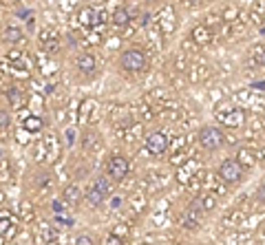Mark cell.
Returning a JSON list of instances; mask_svg holds the SVG:
<instances>
[{
    "label": "cell",
    "mask_w": 265,
    "mask_h": 245,
    "mask_svg": "<svg viewBox=\"0 0 265 245\" xmlns=\"http://www.w3.org/2000/svg\"><path fill=\"white\" fill-rule=\"evenodd\" d=\"M144 146H146V150H148L151 155L159 157V155H164L166 150L170 148V142H168V137H166L162 131H155V133H151V135L146 137Z\"/></svg>",
    "instance_id": "7"
},
{
    "label": "cell",
    "mask_w": 265,
    "mask_h": 245,
    "mask_svg": "<svg viewBox=\"0 0 265 245\" xmlns=\"http://www.w3.org/2000/svg\"><path fill=\"white\" fill-rule=\"evenodd\" d=\"M77 20H80V25L82 27H95L102 18H97V11L93 9V7H82L80 11H77Z\"/></svg>",
    "instance_id": "8"
},
{
    "label": "cell",
    "mask_w": 265,
    "mask_h": 245,
    "mask_svg": "<svg viewBox=\"0 0 265 245\" xmlns=\"http://www.w3.org/2000/svg\"><path fill=\"white\" fill-rule=\"evenodd\" d=\"M128 170H130V164L124 155H113L106 164V175H108V179H113V181H121L128 175Z\"/></svg>",
    "instance_id": "6"
},
{
    "label": "cell",
    "mask_w": 265,
    "mask_h": 245,
    "mask_svg": "<svg viewBox=\"0 0 265 245\" xmlns=\"http://www.w3.org/2000/svg\"><path fill=\"white\" fill-rule=\"evenodd\" d=\"M75 245H95V241H93V236H88V234H80L75 238Z\"/></svg>",
    "instance_id": "19"
},
{
    "label": "cell",
    "mask_w": 265,
    "mask_h": 245,
    "mask_svg": "<svg viewBox=\"0 0 265 245\" xmlns=\"http://www.w3.org/2000/svg\"><path fill=\"white\" fill-rule=\"evenodd\" d=\"M113 234L119 236V238H124V234H126V225H117V227L113 230Z\"/></svg>",
    "instance_id": "24"
},
{
    "label": "cell",
    "mask_w": 265,
    "mask_h": 245,
    "mask_svg": "<svg viewBox=\"0 0 265 245\" xmlns=\"http://www.w3.org/2000/svg\"><path fill=\"white\" fill-rule=\"evenodd\" d=\"M130 18H132V16H130V11L126 7H117L113 14H110V22H113L115 27H126L130 22Z\"/></svg>",
    "instance_id": "11"
},
{
    "label": "cell",
    "mask_w": 265,
    "mask_h": 245,
    "mask_svg": "<svg viewBox=\"0 0 265 245\" xmlns=\"http://www.w3.org/2000/svg\"><path fill=\"white\" fill-rule=\"evenodd\" d=\"M75 66H77V71H80V73H84V75H93V71H95L97 62H95V58H93L91 53H82L80 58L75 60Z\"/></svg>",
    "instance_id": "9"
},
{
    "label": "cell",
    "mask_w": 265,
    "mask_h": 245,
    "mask_svg": "<svg viewBox=\"0 0 265 245\" xmlns=\"http://www.w3.org/2000/svg\"><path fill=\"white\" fill-rule=\"evenodd\" d=\"M108 194H110V181L106 177H99V179H95L91 183V188H88L86 201L91 205H102L108 199Z\"/></svg>",
    "instance_id": "3"
},
{
    "label": "cell",
    "mask_w": 265,
    "mask_h": 245,
    "mask_svg": "<svg viewBox=\"0 0 265 245\" xmlns=\"http://www.w3.org/2000/svg\"><path fill=\"white\" fill-rule=\"evenodd\" d=\"M16 230L14 225V219H9V216H0V236H11Z\"/></svg>",
    "instance_id": "15"
},
{
    "label": "cell",
    "mask_w": 265,
    "mask_h": 245,
    "mask_svg": "<svg viewBox=\"0 0 265 245\" xmlns=\"http://www.w3.org/2000/svg\"><path fill=\"white\" fill-rule=\"evenodd\" d=\"M219 179L225 183H239L243 179V166L236 159H225L223 164L219 166Z\"/></svg>",
    "instance_id": "5"
},
{
    "label": "cell",
    "mask_w": 265,
    "mask_h": 245,
    "mask_svg": "<svg viewBox=\"0 0 265 245\" xmlns=\"http://www.w3.org/2000/svg\"><path fill=\"white\" fill-rule=\"evenodd\" d=\"M162 29L164 33H170L175 29V18H173V9H166L162 14Z\"/></svg>",
    "instance_id": "16"
},
{
    "label": "cell",
    "mask_w": 265,
    "mask_h": 245,
    "mask_svg": "<svg viewBox=\"0 0 265 245\" xmlns=\"http://www.w3.org/2000/svg\"><path fill=\"white\" fill-rule=\"evenodd\" d=\"M199 199H201V208H203V212H208V210H212L214 205H217V199H214L210 192L199 194Z\"/></svg>",
    "instance_id": "17"
},
{
    "label": "cell",
    "mask_w": 265,
    "mask_h": 245,
    "mask_svg": "<svg viewBox=\"0 0 265 245\" xmlns=\"http://www.w3.org/2000/svg\"><path fill=\"white\" fill-rule=\"evenodd\" d=\"M146 3H157V0H146Z\"/></svg>",
    "instance_id": "27"
},
{
    "label": "cell",
    "mask_w": 265,
    "mask_h": 245,
    "mask_svg": "<svg viewBox=\"0 0 265 245\" xmlns=\"http://www.w3.org/2000/svg\"><path fill=\"white\" fill-rule=\"evenodd\" d=\"M80 199H82V190H80V186H69V188L64 190V201H66V203L77 205V203H80Z\"/></svg>",
    "instance_id": "13"
},
{
    "label": "cell",
    "mask_w": 265,
    "mask_h": 245,
    "mask_svg": "<svg viewBox=\"0 0 265 245\" xmlns=\"http://www.w3.org/2000/svg\"><path fill=\"white\" fill-rule=\"evenodd\" d=\"M217 119L223 124L225 128H241L245 124V110L243 108H234V106H228L223 110H217Z\"/></svg>",
    "instance_id": "4"
},
{
    "label": "cell",
    "mask_w": 265,
    "mask_h": 245,
    "mask_svg": "<svg viewBox=\"0 0 265 245\" xmlns=\"http://www.w3.org/2000/svg\"><path fill=\"white\" fill-rule=\"evenodd\" d=\"M252 88H258V91H263V80H258V82H254Z\"/></svg>",
    "instance_id": "25"
},
{
    "label": "cell",
    "mask_w": 265,
    "mask_h": 245,
    "mask_svg": "<svg viewBox=\"0 0 265 245\" xmlns=\"http://www.w3.org/2000/svg\"><path fill=\"white\" fill-rule=\"evenodd\" d=\"M148 64V58L142 49H124L119 53V66L128 73H142Z\"/></svg>",
    "instance_id": "1"
},
{
    "label": "cell",
    "mask_w": 265,
    "mask_h": 245,
    "mask_svg": "<svg viewBox=\"0 0 265 245\" xmlns=\"http://www.w3.org/2000/svg\"><path fill=\"white\" fill-rule=\"evenodd\" d=\"M106 245H124V238H119V236L110 234V236L106 238Z\"/></svg>",
    "instance_id": "21"
},
{
    "label": "cell",
    "mask_w": 265,
    "mask_h": 245,
    "mask_svg": "<svg viewBox=\"0 0 265 245\" xmlns=\"http://www.w3.org/2000/svg\"><path fill=\"white\" fill-rule=\"evenodd\" d=\"M22 38H25V33H22V29L20 27H7V29H5V40L7 42H20Z\"/></svg>",
    "instance_id": "14"
},
{
    "label": "cell",
    "mask_w": 265,
    "mask_h": 245,
    "mask_svg": "<svg viewBox=\"0 0 265 245\" xmlns=\"http://www.w3.org/2000/svg\"><path fill=\"white\" fill-rule=\"evenodd\" d=\"M42 117H38V115H27L25 121H22V131L27 133H40L42 131Z\"/></svg>",
    "instance_id": "12"
},
{
    "label": "cell",
    "mask_w": 265,
    "mask_h": 245,
    "mask_svg": "<svg viewBox=\"0 0 265 245\" xmlns=\"http://www.w3.org/2000/svg\"><path fill=\"white\" fill-rule=\"evenodd\" d=\"M236 159H239V164H241V166H243V164H245V166H252V164H254L252 155L247 153V150H239V157H236Z\"/></svg>",
    "instance_id": "18"
},
{
    "label": "cell",
    "mask_w": 265,
    "mask_h": 245,
    "mask_svg": "<svg viewBox=\"0 0 265 245\" xmlns=\"http://www.w3.org/2000/svg\"><path fill=\"white\" fill-rule=\"evenodd\" d=\"M223 142H225V135L217 126H203L201 131H199V144H201V148L217 150L223 146Z\"/></svg>",
    "instance_id": "2"
},
{
    "label": "cell",
    "mask_w": 265,
    "mask_h": 245,
    "mask_svg": "<svg viewBox=\"0 0 265 245\" xmlns=\"http://www.w3.org/2000/svg\"><path fill=\"white\" fill-rule=\"evenodd\" d=\"M91 108H93V102H91V99H86V102H84V106H82V119H86V117H88Z\"/></svg>",
    "instance_id": "20"
},
{
    "label": "cell",
    "mask_w": 265,
    "mask_h": 245,
    "mask_svg": "<svg viewBox=\"0 0 265 245\" xmlns=\"http://www.w3.org/2000/svg\"><path fill=\"white\" fill-rule=\"evenodd\" d=\"M190 36H192V42L199 44V47H203V44H210V42H212V31H210L208 27H201V25L195 27Z\"/></svg>",
    "instance_id": "10"
},
{
    "label": "cell",
    "mask_w": 265,
    "mask_h": 245,
    "mask_svg": "<svg viewBox=\"0 0 265 245\" xmlns=\"http://www.w3.org/2000/svg\"><path fill=\"white\" fill-rule=\"evenodd\" d=\"M44 49H47V51H55V49H58V40H55V38L47 40V42H44Z\"/></svg>",
    "instance_id": "22"
},
{
    "label": "cell",
    "mask_w": 265,
    "mask_h": 245,
    "mask_svg": "<svg viewBox=\"0 0 265 245\" xmlns=\"http://www.w3.org/2000/svg\"><path fill=\"white\" fill-rule=\"evenodd\" d=\"M9 124V113L7 110H0V128H5Z\"/></svg>",
    "instance_id": "23"
},
{
    "label": "cell",
    "mask_w": 265,
    "mask_h": 245,
    "mask_svg": "<svg viewBox=\"0 0 265 245\" xmlns=\"http://www.w3.org/2000/svg\"><path fill=\"white\" fill-rule=\"evenodd\" d=\"M5 201V194H3V190H0V203H3Z\"/></svg>",
    "instance_id": "26"
}]
</instances>
